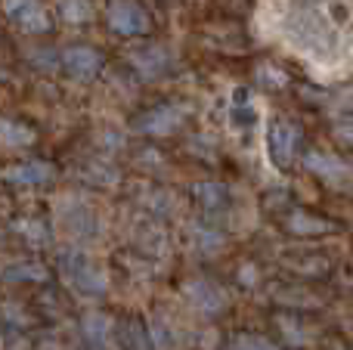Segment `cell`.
<instances>
[{
    "label": "cell",
    "mask_w": 353,
    "mask_h": 350,
    "mask_svg": "<svg viewBox=\"0 0 353 350\" xmlns=\"http://www.w3.org/2000/svg\"><path fill=\"white\" fill-rule=\"evenodd\" d=\"M183 115H186V112L176 109V105H159V109H152L149 115H143L140 121H137V127H140L143 134L165 136V134H171V130L180 127Z\"/></svg>",
    "instance_id": "7"
},
{
    "label": "cell",
    "mask_w": 353,
    "mask_h": 350,
    "mask_svg": "<svg viewBox=\"0 0 353 350\" xmlns=\"http://www.w3.org/2000/svg\"><path fill=\"white\" fill-rule=\"evenodd\" d=\"M62 65H65V72L72 74V78L90 81V78H97V74L103 72L105 59H103V53H99V50L78 43V47H68L65 53H62Z\"/></svg>",
    "instance_id": "6"
},
{
    "label": "cell",
    "mask_w": 353,
    "mask_h": 350,
    "mask_svg": "<svg viewBox=\"0 0 353 350\" xmlns=\"http://www.w3.org/2000/svg\"><path fill=\"white\" fill-rule=\"evenodd\" d=\"M112 335V320L105 313H90L84 316V338L90 341L93 347H105Z\"/></svg>",
    "instance_id": "12"
},
{
    "label": "cell",
    "mask_w": 353,
    "mask_h": 350,
    "mask_svg": "<svg viewBox=\"0 0 353 350\" xmlns=\"http://www.w3.org/2000/svg\"><path fill=\"white\" fill-rule=\"evenodd\" d=\"M192 196L199 198L205 208H220V205H226V186H220V183H199L192 189Z\"/></svg>",
    "instance_id": "15"
},
{
    "label": "cell",
    "mask_w": 353,
    "mask_h": 350,
    "mask_svg": "<svg viewBox=\"0 0 353 350\" xmlns=\"http://www.w3.org/2000/svg\"><path fill=\"white\" fill-rule=\"evenodd\" d=\"M130 62H134V68L143 78H159V74H165L171 68V53L165 47H159V43H149L143 50H134Z\"/></svg>",
    "instance_id": "8"
},
{
    "label": "cell",
    "mask_w": 353,
    "mask_h": 350,
    "mask_svg": "<svg viewBox=\"0 0 353 350\" xmlns=\"http://www.w3.org/2000/svg\"><path fill=\"white\" fill-rule=\"evenodd\" d=\"M338 31L341 28L325 12L319 16V12L298 10L285 22V41L304 56H310L313 62H332L338 56V47H341Z\"/></svg>",
    "instance_id": "1"
},
{
    "label": "cell",
    "mask_w": 353,
    "mask_h": 350,
    "mask_svg": "<svg viewBox=\"0 0 353 350\" xmlns=\"http://www.w3.org/2000/svg\"><path fill=\"white\" fill-rule=\"evenodd\" d=\"M301 146V127L288 118H276L267 127V152L276 167H288Z\"/></svg>",
    "instance_id": "3"
},
{
    "label": "cell",
    "mask_w": 353,
    "mask_h": 350,
    "mask_svg": "<svg viewBox=\"0 0 353 350\" xmlns=\"http://www.w3.org/2000/svg\"><path fill=\"white\" fill-rule=\"evenodd\" d=\"M6 183H16V186H41L47 180H53V167L47 161H25V165H12L6 167Z\"/></svg>",
    "instance_id": "9"
},
{
    "label": "cell",
    "mask_w": 353,
    "mask_h": 350,
    "mask_svg": "<svg viewBox=\"0 0 353 350\" xmlns=\"http://www.w3.org/2000/svg\"><path fill=\"white\" fill-rule=\"evenodd\" d=\"M232 350H236V347H232Z\"/></svg>",
    "instance_id": "21"
},
{
    "label": "cell",
    "mask_w": 353,
    "mask_h": 350,
    "mask_svg": "<svg viewBox=\"0 0 353 350\" xmlns=\"http://www.w3.org/2000/svg\"><path fill=\"white\" fill-rule=\"evenodd\" d=\"M59 267H62L68 282L78 285L84 295H99V291L105 289L103 273H97V267L90 264V258H87L84 251H62Z\"/></svg>",
    "instance_id": "4"
},
{
    "label": "cell",
    "mask_w": 353,
    "mask_h": 350,
    "mask_svg": "<svg viewBox=\"0 0 353 350\" xmlns=\"http://www.w3.org/2000/svg\"><path fill=\"white\" fill-rule=\"evenodd\" d=\"M335 134H338V140H344V143H350V146H353V118H347V121L338 124Z\"/></svg>",
    "instance_id": "20"
},
{
    "label": "cell",
    "mask_w": 353,
    "mask_h": 350,
    "mask_svg": "<svg viewBox=\"0 0 353 350\" xmlns=\"http://www.w3.org/2000/svg\"><path fill=\"white\" fill-rule=\"evenodd\" d=\"M288 229H292L294 236H319V233H329L332 223L319 220V217L307 214V211H294V214L288 217Z\"/></svg>",
    "instance_id": "13"
},
{
    "label": "cell",
    "mask_w": 353,
    "mask_h": 350,
    "mask_svg": "<svg viewBox=\"0 0 353 350\" xmlns=\"http://www.w3.org/2000/svg\"><path fill=\"white\" fill-rule=\"evenodd\" d=\"M59 16L65 22L78 25V22H87L93 16L90 12V0H59Z\"/></svg>",
    "instance_id": "16"
},
{
    "label": "cell",
    "mask_w": 353,
    "mask_h": 350,
    "mask_svg": "<svg viewBox=\"0 0 353 350\" xmlns=\"http://www.w3.org/2000/svg\"><path fill=\"white\" fill-rule=\"evenodd\" d=\"M304 165H307V171L319 174L323 180H344L350 174L347 161L338 158V155H329V152H307Z\"/></svg>",
    "instance_id": "10"
},
{
    "label": "cell",
    "mask_w": 353,
    "mask_h": 350,
    "mask_svg": "<svg viewBox=\"0 0 353 350\" xmlns=\"http://www.w3.org/2000/svg\"><path fill=\"white\" fill-rule=\"evenodd\" d=\"M3 12L16 28L28 34H43L50 28V12L41 0H3Z\"/></svg>",
    "instance_id": "5"
},
{
    "label": "cell",
    "mask_w": 353,
    "mask_h": 350,
    "mask_svg": "<svg viewBox=\"0 0 353 350\" xmlns=\"http://www.w3.org/2000/svg\"><path fill=\"white\" fill-rule=\"evenodd\" d=\"M16 229H19V236H25V239L31 242V245H43V242H47V227H43L41 220H22Z\"/></svg>",
    "instance_id": "17"
},
{
    "label": "cell",
    "mask_w": 353,
    "mask_h": 350,
    "mask_svg": "<svg viewBox=\"0 0 353 350\" xmlns=\"http://www.w3.org/2000/svg\"><path fill=\"white\" fill-rule=\"evenodd\" d=\"M232 347L236 350H276L270 341H261V338H239Z\"/></svg>",
    "instance_id": "19"
},
{
    "label": "cell",
    "mask_w": 353,
    "mask_h": 350,
    "mask_svg": "<svg viewBox=\"0 0 353 350\" xmlns=\"http://www.w3.org/2000/svg\"><path fill=\"white\" fill-rule=\"evenodd\" d=\"M47 270L37 264H12L6 267V279H43Z\"/></svg>",
    "instance_id": "18"
},
{
    "label": "cell",
    "mask_w": 353,
    "mask_h": 350,
    "mask_svg": "<svg viewBox=\"0 0 353 350\" xmlns=\"http://www.w3.org/2000/svg\"><path fill=\"white\" fill-rule=\"evenodd\" d=\"M189 301H192L195 310H201V313H217V310L226 307V295L217 289V285L205 282V279L189 285Z\"/></svg>",
    "instance_id": "11"
},
{
    "label": "cell",
    "mask_w": 353,
    "mask_h": 350,
    "mask_svg": "<svg viewBox=\"0 0 353 350\" xmlns=\"http://www.w3.org/2000/svg\"><path fill=\"white\" fill-rule=\"evenodd\" d=\"M105 25L121 37H140L149 34L152 19L140 0H109L105 3Z\"/></svg>",
    "instance_id": "2"
},
{
    "label": "cell",
    "mask_w": 353,
    "mask_h": 350,
    "mask_svg": "<svg viewBox=\"0 0 353 350\" xmlns=\"http://www.w3.org/2000/svg\"><path fill=\"white\" fill-rule=\"evenodd\" d=\"M28 143H34V130L28 127V124H19L12 121V118H6L3 121V146H28Z\"/></svg>",
    "instance_id": "14"
}]
</instances>
